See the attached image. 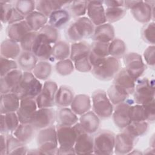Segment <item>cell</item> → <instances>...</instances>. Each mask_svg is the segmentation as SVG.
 <instances>
[{"mask_svg": "<svg viewBox=\"0 0 155 155\" xmlns=\"http://www.w3.org/2000/svg\"><path fill=\"white\" fill-rule=\"evenodd\" d=\"M43 85L31 71H23L22 77L13 93L20 99H36L40 93Z\"/></svg>", "mask_w": 155, "mask_h": 155, "instance_id": "obj_1", "label": "cell"}, {"mask_svg": "<svg viewBox=\"0 0 155 155\" xmlns=\"http://www.w3.org/2000/svg\"><path fill=\"white\" fill-rule=\"evenodd\" d=\"M94 27L88 17L78 18L68 26L65 31L66 37L73 43L81 41L93 35Z\"/></svg>", "mask_w": 155, "mask_h": 155, "instance_id": "obj_2", "label": "cell"}, {"mask_svg": "<svg viewBox=\"0 0 155 155\" xmlns=\"http://www.w3.org/2000/svg\"><path fill=\"white\" fill-rule=\"evenodd\" d=\"M36 142L38 148L42 154H59L56 128L54 125L39 130Z\"/></svg>", "mask_w": 155, "mask_h": 155, "instance_id": "obj_3", "label": "cell"}, {"mask_svg": "<svg viewBox=\"0 0 155 155\" xmlns=\"http://www.w3.org/2000/svg\"><path fill=\"white\" fill-rule=\"evenodd\" d=\"M56 128L59 154H76L74 145L78 134L74 127L58 125Z\"/></svg>", "mask_w": 155, "mask_h": 155, "instance_id": "obj_4", "label": "cell"}, {"mask_svg": "<svg viewBox=\"0 0 155 155\" xmlns=\"http://www.w3.org/2000/svg\"><path fill=\"white\" fill-rule=\"evenodd\" d=\"M121 69L119 59L108 56L98 66L93 67L91 73L96 79L100 81H110Z\"/></svg>", "mask_w": 155, "mask_h": 155, "instance_id": "obj_5", "label": "cell"}, {"mask_svg": "<svg viewBox=\"0 0 155 155\" xmlns=\"http://www.w3.org/2000/svg\"><path fill=\"white\" fill-rule=\"evenodd\" d=\"M93 111L100 118H110L113 114V105L110 102L107 92L103 90H97L91 95Z\"/></svg>", "mask_w": 155, "mask_h": 155, "instance_id": "obj_6", "label": "cell"}, {"mask_svg": "<svg viewBox=\"0 0 155 155\" xmlns=\"http://www.w3.org/2000/svg\"><path fill=\"white\" fill-rule=\"evenodd\" d=\"M115 134L109 130H101L93 137L95 154L110 155L114 152Z\"/></svg>", "mask_w": 155, "mask_h": 155, "instance_id": "obj_7", "label": "cell"}, {"mask_svg": "<svg viewBox=\"0 0 155 155\" xmlns=\"http://www.w3.org/2000/svg\"><path fill=\"white\" fill-rule=\"evenodd\" d=\"M154 81L148 78L137 80L134 91L133 93L134 101L137 104L142 105L154 99Z\"/></svg>", "mask_w": 155, "mask_h": 155, "instance_id": "obj_8", "label": "cell"}, {"mask_svg": "<svg viewBox=\"0 0 155 155\" xmlns=\"http://www.w3.org/2000/svg\"><path fill=\"white\" fill-rule=\"evenodd\" d=\"M125 68L128 73L136 81L143 74L147 68L142 56L135 52L126 53L123 57Z\"/></svg>", "mask_w": 155, "mask_h": 155, "instance_id": "obj_9", "label": "cell"}, {"mask_svg": "<svg viewBox=\"0 0 155 155\" xmlns=\"http://www.w3.org/2000/svg\"><path fill=\"white\" fill-rule=\"evenodd\" d=\"M58 89L57 84L52 81H46L40 93L35 99L38 108H51L55 105V96Z\"/></svg>", "mask_w": 155, "mask_h": 155, "instance_id": "obj_10", "label": "cell"}, {"mask_svg": "<svg viewBox=\"0 0 155 155\" xmlns=\"http://www.w3.org/2000/svg\"><path fill=\"white\" fill-rule=\"evenodd\" d=\"M154 1H138L130 9L133 18L138 22L147 24L154 19Z\"/></svg>", "mask_w": 155, "mask_h": 155, "instance_id": "obj_11", "label": "cell"}, {"mask_svg": "<svg viewBox=\"0 0 155 155\" xmlns=\"http://www.w3.org/2000/svg\"><path fill=\"white\" fill-rule=\"evenodd\" d=\"M56 111L51 108H38L30 122L35 130H41L53 125L56 121Z\"/></svg>", "mask_w": 155, "mask_h": 155, "instance_id": "obj_12", "label": "cell"}, {"mask_svg": "<svg viewBox=\"0 0 155 155\" xmlns=\"http://www.w3.org/2000/svg\"><path fill=\"white\" fill-rule=\"evenodd\" d=\"M137 140V137L124 130L115 136L114 153L119 155L128 154L133 150Z\"/></svg>", "mask_w": 155, "mask_h": 155, "instance_id": "obj_13", "label": "cell"}, {"mask_svg": "<svg viewBox=\"0 0 155 155\" xmlns=\"http://www.w3.org/2000/svg\"><path fill=\"white\" fill-rule=\"evenodd\" d=\"M132 104V102L127 100L114 107L111 116L115 125L117 128L124 130L130 123L128 111L130 105Z\"/></svg>", "mask_w": 155, "mask_h": 155, "instance_id": "obj_14", "label": "cell"}, {"mask_svg": "<svg viewBox=\"0 0 155 155\" xmlns=\"http://www.w3.org/2000/svg\"><path fill=\"white\" fill-rule=\"evenodd\" d=\"M109 43L93 41L90 45V51L88 58L93 67L100 65L109 56Z\"/></svg>", "mask_w": 155, "mask_h": 155, "instance_id": "obj_15", "label": "cell"}, {"mask_svg": "<svg viewBox=\"0 0 155 155\" xmlns=\"http://www.w3.org/2000/svg\"><path fill=\"white\" fill-rule=\"evenodd\" d=\"M87 13L88 18L94 26L107 22L105 8L102 1H88Z\"/></svg>", "mask_w": 155, "mask_h": 155, "instance_id": "obj_16", "label": "cell"}, {"mask_svg": "<svg viewBox=\"0 0 155 155\" xmlns=\"http://www.w3.org/2000/svg\"><path fill=\"white\" fill-rule=\"evenodd\" d=\"M38 108L35 99H24L21 100L19 108L16 111L19 122L21 124H30Z\"/></svg>", "mask_w": 155, "mask_h": 155, "instance_id": "obj_17", "label": "cell"}, {"mask_svg": "<svg viewBox=\"0 0 155 155\" xmlns=\"http://www.w3.org/2000/svg\"><path fill=\"white\" fill-rule=\"evenodd\" d=\"M22 74L23 71L19 68H18L1 77V94H5L13 92L16 87L19 84L22 77Z\"/></svg>", "mask_w": 155, "mask_h": 155, "instance_id": "obj_18", "label": "cell"}, {"mask_svg": "<svg viewBox=\"0 0 155 155\" xmlns=\"http://www.w3.org/2000/svg\"><path fill=\"white\" fill-rule=\"evenodd\" d=\"M52 46L47 39L38 32L31 52L39 61H47L51 56Z\"/></svg>", "mask_w": 155, "mask_h": 155, "instance_id": "obj_19", "label": "cell"}, {"mask_svg": "<svg viewBox=\"0 0 155 155\" xmlns=\"http://www.w3.org/2000/svg\"><path fill=\"white\" fill-rule=\"evenodd\" d=\"M76 154H90L94 153L93 137L91 134L83 132L77 136L74 145Z\"/></svg>", "mask_w": 155, "mask_h": 155, "instance_id": "obj_20", "label": "cell"}, {"mask_svg": "<svg viewBox=\"0 0 155 155\" xmlns=\"http://www.w3.org/2000/svg\"><path fill=\"white\" fill-rule=\"evenodd\" d=\"M31 31L25 19L24 21L8 25L6 33L9 39L20 43L26 35Z\"/></svg>", "mask_w": 155, "mask_h": 155, "instance_id": "obj_21", "label": "cell"}, {"mask_svg": "<svg viewBox=\"0 0 155 155\" xmlns=\"http://www.w3.org/2000/svg\"><path fill=\"white\" fill-rule=\"evenodd\" d=\"M91 38L93 41L110 43L115 38L114 27L108 22L95 26Z\"/></svg>", "mask_w": 155, "mask_h": 155, "instance_id": "obj_22", "label": "cell"}, {"mask_svg": "<svg viewBox=\"0 0 155 155\" xmlns=\"http://www.w3.org/2000/svg\"><path fill=\"white\" fill-rule=\"evenodd\" d=\"M136 81L127 71L125 68H121L113 78V83L125 90L129 95L133 94Z\"/></svg>", "mask_w": 155, "mask_h": 155, "instance_id": "obj_23", "label": "cell"}, {"mask_svg": "<svg viewBox=\"0 0 155 155\" xmlns=\"http://www.w3.org/2000/svg\"><path fill=\"white\" fill-rule=\"evenodd\" d=\"M20 99L13 92L1 94L0 111L1 114L16 112L20 105Z\"/></svg>", "mask_w": 155, "mask_h": 155, "instance_id": "obj_24", "label": "cell"}, {"mask_svg": "<svg viewBox=\"0 0 155 155\" xmlns=\"http://www.w3.org/2000/svg\"><path fill=\"white\" fill-rule=\"evenodd\" d=\"M79 121L84 131L89 134L96 132L100 125V118L93 111L81 115Z\"/></svg>", "mask_w": 155, "mask_h": 155, "instance_id": "obj_25", "label": "cell"}, {"mask_svg": "<svg viewBox=\"0 0 155 155\" xmlns=\"http://www.w3.org/2000/svg\"><path fill=\"white\" fill-rule=\"evenodd\" d=\"M91 107L90 97L85 94H79L74 96L70 105L71 110L77 115L81 116L88 111Z\"/></svg>", "mask_w": 155, "mask_h": 155, "instance_id": "obj_26", "label": "cell"}, {"mask_svg": "<svg viewBox=\"0 0 155 155\" xmlns=\"http://www.w3.org/2000/svg\"><path fill=\"white\" fill-rule=\"evenodd\" d=\"M22 51L20 44L10 39L4 40L1 44V56L15 60Z\"/></svg>", "mask_w": 155, "mask_h": 155, "instance_id": "obj_27", "label": "cell"}, {"mask_svg": "<svg viewBox=\"0 0 155 155\" xmlns=\"http://www.w3.org/2000/svg\"><path fill=\"white\" fill-rule=\"evenodd\" d=\"M70 19V13L64 8L56 10L52 12L48 18V24L56 29L64 27Z\"/></svg>", "mask_w": 155, "mask_h": 155, "instance_id": "obj_28", "label": "cell"}, {"mask_svg": "<svg viewBox=\"0 0 155 155\" xmlns=\"http://www.w3.org/2000/svg\"><path fill=\"white\" fill-rule=\"evenodd\" d=\"M74 93L71 88L67 85L60 86L55 96V105L59 108L70 106L73 98Z\"/></svg>", "mask_w": 155, "mask_h": 155, "instance_id": "obj_29", "label": "cell"}, {"mask_svg": "<svg viewBox=\"0 0 155 155\" xmlns=\"http://www.w3.org/2000/svg\"><path fill=\"white\" fill-rule=\"evenodd\" d=\"M79 120L78 115L68 107L59 108L56 111V121L59 125L73 126Z\"/></svg>", "mask_w": 155, "mask_h": 155, "instance_id": "obj_30", "label": "cell"}, {"mask_svg": "<svg viewBox=\"0 0 155 155\" xmlns=\"http://www.w3.org/2000/svg\"><path fill=\"white\" fill-rule=\"evenodd\" d=\"M20 124L16 112L1 114V134L13 133Z\"/></svg>", "mask_w": 155, "mask_h": 155, "instance_id": "obj_31", "label": "cell"}, {"mask_svg": "<svg viewBox=\"0 0 155 155\" xmlns=\"http://www.w3.org/2000/svg\"><path fill=\"white\" fill-rule=\"evenodd\" d=\"M16 62L22 71H32L38 62V59L31 51H22Z\"/></svg>", "mask_w": 155, "mask_h": 155, "instance_id": "obj_32", "label": "cell"}, {"mask_svg": "<svg viewBox=\"0 0 155 155\" xmlns=\"http://www.w3.org/2000/svg\"><path fill=\"white\" fill-rule=\"evenodd\" d=\"M90 51V45L84 41L73 42L70 45V59L74 62L75 61L87 57Z\"/></svg>", "mask_w": 155, "mask_h": 155, "instance_id": "obj_33", "label": "cell"}, {"mask_svg": "<svg viewBox=\"0 0 155 155\" xmlns=\"http://www.w3.org/2000/svg\"><path fill=\"white\" fill-rule=\"evenodd\" d=\"M25 21L33 31L38 32L48 22V18L35 10L25 18Z\"/></svg>", "mask_w": 155, "mask_h": 155, "instance_id": "obj_34", "label": "cell"}, {"mask_svg": "<svg viewBox=\"0 0 155 155\" xmlns=\"http://www.w3.org/2000/svg\"><path fill=\"white\" fill-rule=\"evenodd\" d=\"M7 154H27L28 149L25 144L13 134H6Z\"/></svg>", "mask_w": 155, "mask_h": 155, "instance_id": "obj_35", "label": "cell"}, {"mask_svg": "<svg viewBox=\"0 0 155 155\" xmlns=\"http://www.w3.org/2000/svg\"><path fill=\"white\" fill-rule=\"evenodd\" d=\"M35 130H36L31 124L20 123L13 132V134L21 142L26 144L32 139Z\"/></svg>", "mask_w": 155, "mask_h": 155, "instance_id": "obj_36", "label": "cell"}, {"mask_svg": "<svg viewBox=\"0 0 155 155\" xmlns=\"http://www.w3.org/2000/svg\"><path fill=\"white\" fill-rule=\"evenodd\" d=\"M107 94L113 105H116L127 101L130 96L125 90L114 84H113L108 88Z\"/></svg>", "mask_w": 155, "mask_h": 155, "instance_id": "obj_37", "label": "cell"}, {"mask_svg": "<svg viewBox=\"0 0 155 155\" xmlns=\"http://www.w3.org/2000/svg\"><path fill=\"white\" fill-rule=\"evenodd\" d=\"M70 45L64 41H58L52 46L51 56L56 60L61 61L70 58Z\"/></svg>", "mask_w": 155, "mask_h": 155, "instance_id": "obj_38", "label": "cell"}, {"mask_svg": "<svg viewBox=\"0 0 155 155\" xmlns=\"http://www.w3.org/2000/svg\"><path fill=\"white\" fill-rule=\"evenodd\" d=\"M149 125L147 121H131L124 130L138 138L146 134Z\"/></svg>", "mask_w": 155, "mask_h": 155, "instance_id": "obj_39", "label": "cell"}, {"mask_svg": "<svg viewBox=\"0 0 155 155\" xmlns=\"http://www.w3.org/2000/svg\"><path fill=\"white\" fill-rule=\"evenodd\" d=\"M52 67L47 61H39L31 71L33 75L39 80L45 81L51 75Z\"/></svg>", "mask_w": 155, "mask_h": 155, "instance_id": "obj_40", "label": "cell"}, {"mask_svg": "<svg viewBox=\"0 0 155 155\" xmlns=\"http://www.w3.org/2000/svg\"><path fill=\"white\" fill-rule=\"evenodd\" d=\"M127 46L124 41L119 38H114L109 43V56L120 59L126 54Z\"/></svg>", "mask_w": 155, "mask_h": 155, "instance_id": "obj_41", "label": "cell"}, {"mask_svg": "<svg viewBox=\"0 0 155 155\" xmlns=\"http://www.w3.org/2000/svg\"><path fill=\"white\" fill-rule=\"evenodd\" d=\"M127 13V9L124 7H106L105 9V18L108 23H113L122 19Z\"/></svg>", "mask_w": 155, "mask_h": 155, "instance_id": "obj_42", "label": "cell"}, {"mask_svg": "<svg viewBox=\"0 0 155 155\" xmlns=\"http://www.w3.org/2000/svg\"><path fill=\"white\" fill-rule=\"evenodd\" d=\"M55 69L59 75L63 76H68L74 71V63L70 58L58 61L55 64Z\"/></svg>", "mask_w": 155, "mask_h": 155, "instance_id": "obj_43", "label": "cell"}, {"mask_svg": "<svg viewBox=\"0 0 155 155\" xmlns=\"http://www.w3.org/2000/svg\"><path fill=\"white\" fill-rule=\"evenodd\" d=\"M15 7L24 18H25L35 11L36 8V1L31 0L17 1L15 2Z\"/></svg>", "mask_w": 155, "mask_h": 155, "instance_id": "obj_44", "label": "cell"}, {"mask_svg": "<svg viewBox=\"0 0 155 155\" xmlns=\"http://www.w3.org/2000/svg\"><path fill=\"white\" fill-rule=\"evenodd\" d=\"M88 1H72L70 4L71 15L74 18L82 17L87 10Z\"/></svg>", "mask_w": 155, "mask_h": 155, "instance_id": "obj_45", "label": "cell"}, {"mask_svg": "<svg viewBox=\"0 0 155 155\" xmlns=\"http://www.w3.org/2000/svg\"><path fill=\"white\" fill-rule=\"evenodd\" d=\"M128 114L131 121H147L143 106L140 104L131 105L129 108Z\"/></svg>", "mask_w": 155, "mask_h": 155, "instance_id": "obj_46", "label": "cell"}, {"mask_svg": "<svg viewBox=\"0 0 155 155\" xmlns=\"http://www.w3.org/2000/svg\"><path fill=\"white\" fill-rule=\"evenodd\" d=\"M38 33L44 36L51 44H54L58 41L59 32L58 29L55 28L48 24H46L44 27H42L38 31Z\"/></svg>", "mask_w": 155, "mask_h": 155, "instance_id": "obj_47", "label": "cell"}, {"mask_svg": "<svg viewBox=\"0 0 155 155\" xmlns=\"http://www.w3.org/2000/svg\"><path fill=\"white\" fill-rule=\"evenodd\" d=\"M0 76L1 77L5 75L8 73L18 68V65L15 60L5 58L0 56Z\"/></svg>", "mask_w": 155, "mask_h": 155, "instance_id": "obj_48", "label": "cell"}, {"mask_svg": "<svg viewBox=\"0 0 155 155\" xmlns=\"http://www.w3.org/2000/svg\"><path fill=\"white\" fill-rule=\"evenodd\" d=\"M154 22L147 23L142 28V36L143 39L150 45H154L155 33H154Z\"/></svg>", "mask_w": 155, "mask_h": 155, "instance_id": "obj_49", "label": "cell"}, {"mask_svg": "<svg viewBox=\"0 0 155 155\" xmlns=\"http://www.w3.org/2000/svg\"><path fill=\"white\" fill-rule=\"evenodd\" d=\"M35 9L47 18L54 11L52 0H39L36 1Z\"/></svg>", "mask_w": 155, "mask_h": 155, "instance_id": "obj_50", "label": "cell"}, {"mask_svg": "<svg viewBox=\"0 0 155 155\" xmlns=\"http://www.w3.org/2000/svg\"><path fill=\"white\" fill-rule=\"evenodd\" d=\"M37 34L38 32L31 31L26 35L24 39L19 43L22 51H31L34 42L37 36Z\"/></svg>", "mask_w": 155, "mask_h": 155, "instance_id": "obj_51", "label": "cell"}, {"mask_svg": "<svg viewBox=\"0 0 155 155\" xmlns=\"http://www.w3.org/2000/svg\"><path fill=\"white\" fill-rule=\"evenodd\" d=\"M73 63L74 68L79 72L87 73L91 71L92 66L90 62L88 56L79 59Z\"/></svg>", "mask_w": 155, "mask_h": 155, "instance_id": "obj_52", "label": "cell"}, {"mask_svg": "<svg viewBox=\"0 0 155 155\" xmlns=\"http://www.w3.org/2000/svg\"><path fill=\"white\" fill-rule=\"evenodd\" d=\"M142 105L145 113L147 121L154 122L155 120V99H153Z\"/></svg>", "mask_w": 155, "mask_h": 155, "instance_id": "obj_53", "label": "cell"}, {"mask_svg": "<svg viewBox=\"0 0 155 155\" xmlns=\"http://www.w3.org/2000/svg\"><path fill=\"white\" fill-rule=\"evenodd\" d=\"M1 5V21L3 24L7 23L10 14L13 6L8 1H0Z\"/></svg>", "mask_w": 155, "mask_h": 155, "instance_id": "obj_54", "label": "cell"}, {"mask_svg": "<svg viewBox=\"0 0 155 155\" xmlns=\"http://www.w3.org/2000/svg\"><path fill=\"white\" fill-rule=\"evenodd\" d=\"M155 47L154 45L148 46L143 52V58L147 65L151 67H154L155 65Z\"/></svg>", "mask_w": 155, "mask_h": 155, "instance_id": "obj_55", "label": "cell"}, {"mask_svg": "<svg viewBox=\"0 0 155 155\" xmlns=\"http://www.w3.org/2000/svg\"><path fill=\"white\" fill-rule=\"evenodd\" d=\"M25 19V18L15 8V7L12 10V12L10 14L7 24L8 25L12 24L14 23H16L22 21H24Z\"/></svg>", "mask_w": 155, "mask_h": 155, "instance_id": "obj_56", "label": "cell"}, {"mask_svg": "<svg viewBox=\"0 0 155 155\" xmlns=\"http://www.w3.org/2000/svg\"><path fill=\"white\" fill-rule=\"evenodd\" d=\"M0 154H7V142H6V134H1L0 139Z\"/></svg>", "mask_w": 155, "mask_h": 155, "instance_id": "obj_57", "label": "cell"}, {"mask_svg": "<svg viewBox=\"0 0 155 155\" xmlns=\"http://www.w3.org/2000/svg\"><path fill=\"white\" fill-rule=\"evenodd\" d=\"M124 1H117V0H109L103 1L107 7H124Z\"/></svg>", "mask_w": 155, "mask_h": 155, "instance_id": "obj_58", "label": "cell"}, {"mask_svg": "<svg viewBox=\"0 0 155 155\" xmlns=\"http://www.w3.org/2000/svg\"><path fill=\"white\" fill-rule=\"evenodd\" d=\"M27 154H42L38 148H36V149L28 150L27 152Z\"/></svg>", "mask_w": 155, "mask_h": 155, "instance_id": "obj_59", "label": "cell"}, {"mask_svg": "<svg viewBox=\"0 0 155 155\" xmlns=\"http://www.w3.org/2000/svg\"><path fill=\"white\" fill-rule=\"evenodd\" d=\"M143 154H155V148L150 147V148L146 149L145 150L144 153H143Z\"/></svg>", "mask_w": 155, "mask_h": 155, "instance_id": "obj_60", "label": "cell"}, {"mask_svg": "<svg viewBox=\"0 0 155 155\" xmlns=\"http://www.w3.org/2000/svg\"><path fill=\"white\" fill-rule=\"evenodd\" d=\"M150 147L155 148V143H154V135L150 138Z\"/></svg>", "mask_w": 155, "mask_h": 155, "instance_id": "obj_61", "label": "cell"}, {"mask_svg": "<svg viewBox=\"0 0 155 155\" xmlns=\"http://www.w3.org/2000/svg\"><path fill=\"white\" fill-rule=\"evenodd\" d=\"M142 154L143 153L140 152V151H139L137 150H133L131 152H130L128 153V154Z\"/></svg>", "mask_w": 155, "mask_h": 155, "instance_id": "obj_62", "label": "cell"}]
</instances>
